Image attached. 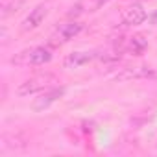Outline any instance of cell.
<instances>
[{
	"label": "cell",
	"mask_w": 157,
	"mask_h": 157,
	"mask_svg": "<svg viewBox=\"0 0 157 157\" xmlns=\"http://www.w3.org/2000/svg\"><path fill=\"white\" fill-rule=\"evenodd\" d=\"M107 2H111V0H87V10H89V11H94V10H98V8L105 6Z\"/></svg>",
	"instance_id": "8fae6325"
},
{
	"label": "cell",
	"mask_w": 157,
	"mask_h": 157,
	"mask_svg": "<svg viewBox=\"0 0 157 157\" xmlns=\"http://www.w3.org/2000/svg\"><path fill=\"white\" fill-rule=\"evenodd\" d=\"M24 2L26 0H2V4H0V17L8 19V17L15 15L24 6Z\"/></svg>",
	"instance_id": "30bf717a"
},
{
	"label": "cell",
	"mask_w": 157,
	"mask_h": 157,
	"mask_svg": "<svg viewBox=\"0 0 157 157\" xmlns=\"http://www.w3.org/2000/svg\"><path fill=\"white\" fill-rule=\"evenodd\" d=\"M48 11H50L48 4H39V6H35V8L30 11V15L21 22V32H22V33H28V32H33L35 28H39V26L44 22Z\"/></svg>",
	"instance_id": "5b68a950"
},
{
	"label": "cell",
	"mask_w": 157,
	"mask_h": 157,
	"mask_svg": "<svg viewBox=\"0 0 157 157\" xmlns=\"http://www.w3.org/2000/svg\"><path fill=\"white\" fill-rule=\"evenodd\" d=\"M65 94V89L63 87H50V89H46L43 94H39L33 102H32V109L33 111H44V109H48L56 100H59L61 96Z\"/></svg>",
	"instance_id": "52a82bcc"
},
{
	"label": "cell",
	"mask_w": 157,
	"mask_h": 157,
	"mask_svg": "<svg viewBox=\"0 0 157 157\" xmlns=\"http://www.w3.org/2000/svg\"><path fill=\"white\" fill-rule=\"evenodd\" d=\"M157 80V67L139 65V67H128L117 72V80Z\"/></svg>",
	"instance_id": "277c9868"
},
{
	"label": "cell",
	"mask_w": 157,
	"mask_h": 157,
	"mask_svg": "<svg viewBox=\"0 0 157 157\" xmlns=\"http://www.w3.org/2000/svg\"><path fill=\"white\" fill-rule=\"evenodd\" d=\"M120 21H122L124 26H139V24H142V22L146 21V11L142 10V6L131 4V6H128V8L122 11Z\"/></svg>",
	"instance_id": "9c48e42d"
},
{
	"label": "cell",
	"mask_w": 157,
	"mask_h": 157,
	"mask_svg": "<svg viewBox=\"0 0 157 157\" xmlns=\"http://www.w3.org/2000/svg\"><path fill=\"white\" fill-rule=\"evenodd\" d=\"M146 48H148V41L144 39V35H131L128 39H120L117 43L118 52H128V54H133V56L144 54Z\"/></svg>",
	"instance_id": "8992f818"
},
{
	"label": "cell",
	"mask_w": 157,
	"mask_h": 157,
	"mask_svg": "<svg viewBox=\"0 0 157 157\" xmlns=\"http://www.w3.org/2000/svg\"><path fill=\"white\" fill-rule=\"evenodd\" d=\"M52 59V50L48 46H35V48H30V50H24L21 52L17 57L11 59V63L15 65H32V67H39V65H44Z\"/></svg>",
	"instance_id": "7a4b0ae2"
},
{
	"label": "cell",
	"mask_w": 157,
	"mask_h": 157,
	"mask_svg": "<svg viewBox=\"0 0 157 157\" xmlns=\"http://www.w3.org/2000/svg\"><path fill=\"white\" fill-rule=\"evenodd\" d=\"M57 83L56 76L54 74H37L30 80L22 82L19 87H17V94L19 96H30V94H35V93H43L50 87H54Z\"/></svg>",
	"instance_id": "6da1fadb"
},
{
	"label": "cell",
	"mask_w": 157,
	"mask_h": 157,
	"mask_svg": "<svg viewBox=\"0 0 157 157\" xmlns=\"http://www.w3.org/2000/svg\"><path fill=\"white\" fill-rule=\"evenodd\" d=\"M150 21H151V24H157V11H153V13H151Z\"/></svg>",
	"instance_id": "7c38bea8"
},
{
	"label": "cell",
	"mask_w": 157,
	"mask_h": 157,
	"mask_svg": "<svg viewBox=\"0 0 157 157\" xmlns=\"http://www.w3.org/2000/svg\"><path fill=\"white\" fill-rule=\"evenodd\" d=\"M82 30H83V24L78 22V21L63 22V24H59V26L52 32V35H50V44H52V46L65 44V43H68L70 39H74L78 33H82Z\"/></svg>",
	"instance_id": "3957f363"
},
{
	"label": "cell",
	"mask_w": 157,
	"mask_h": 157,
	"mask_svg": "<svg viewBox=\"0 0 157 157\" xmlns=\"http://www.w3.org/2000/svg\"><path fill=\"white\" fill-rule=\"evenodd\" d=\"M100 57H102V54H98V52H72L65 57L63 67L65 68H80L94 59H100Z\"/></svg>",
	"instance_id": "ba28073f"
}]
</instances>
